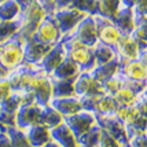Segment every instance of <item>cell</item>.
I'll list each match as a JSON object with an SVG mask.
<instances>
[{
  "label": "cell",
  "instance_id": "obj_1",
  "mask_svg": "<svg viewBox=\"0 0 147 147\" xmlns=\"http://www.w3.org/2000/svg\"><path fill=\"white\" fill-rule=\"evenodd\" d=\"M45 15L47 14L41 3L38 0H30L25 7L21 8V14L17 19L19 24V29L15 36L22 43H26L28 40H30L34 36L40 22L44 19Z\"/></svg>",
  "mask_w": 147,
  "mask_h": 147
},
{
  "label": "cell",
  "instance_id": "obj_2",
  "mask_svg": "<svg viewBox=\"0 0 147 147\" xmlns=\"http://www.w3.org/2000/svg\"><path fill=\"white\" fill-rule=\"evenodd\" d=\"M24 45L17 36L0 44V63L11 71L24 63Z\"/></svg>",
  "mask_w": 147,
  "mask_h": 147
},
{
  "label": "cell",
  "instance_id": "obj_3",
  "mask_svg": "<svg viewBox=\"0 0 147 147\" xmlns=\"http://www.w3.org/2000/svg\"><path fill=\"white\" fill-rule=\"evenodd\" d=\"M26 92H30L34 96V102L40 106L50 105L52 99V81L51 77L45 74L43 70H40L33 76L32 81L29 84Z\"/></svg>",
  "mask_w": 147,
  "mask_h": 147
},
{
  "label": "cell",
  "instance_id": "obj_4",
  "mask_svg": "<svg viewBox=\"0 0 147 147\" xmlns=\"http://www.w3.org/2000/svg\"><path fill=\"white\" fill-rule=\"evenodd\" d=\"M52 17L61 30V34L66 36V34H70L76 29V26L87 17V14L73 7H65V8H58L52 14Z\"/></svg>",
  "mask_w": 147,
  "mask_h": 147
},
{
  "label": "cell",
  "instance_id": "obj_5",
  "mask_svg": "<svg viewBox=\"0 0 147 147\" xmlns=\"http://www.w3.org/2000/svg\"><path fill=\"white\" fill-rule=\"evenodd\" d=\"M38 71V66L34 65L22 63L17 69L10 71V76L7 77L8 83L11 85L14 92H25L32 81L33 76Z\"/></svg>",
  "mask_w": 147,
  "mask_h": 147
},
{
  "label": "cell",
  "instance_id": "obj_6",
  "mask_svg": "<svg viewBox=\"0 0 147 147\" xmlns=\"http://www.w3.org/2000/svg\"><path fill=\"white\" fill-rule=\"evenodd\" d=\"M74 94L77 98H100L105 95L102 84L98 83L90 73L84 71L74 80Z\"/></svg>",
  "mask_w": 147,
  "mask_h": 147
},
{
  "label": "cell",
  "instance_id": "obj_7",
  "mask_svg": "<svg viewBox=\"0 0 147 147\" xmlns=\"http://www.w3.org/2000/svg\"><path fill=\"white\" fill-rule=\"evenodd\" d=\"M33 38L43 43V44L48 45H55L57 43L61 41L62 34H61V30H59V28H58L52 15H45L44 19L40 22Z\"/></svg>",
  "mask_w": 147,
  "mask_h": 147
},
{
  "label": "cell",
  "instance_id": "obj_8",
  "mask_svg": "<svg viewBox=\"0 0 147 147\" xmlns=\"http://www.w3.org/2000/svg\"><path fill=\"white\" fill-rule=\"evenodd\" d=\"M73 38H76L78 43H81L85 47H94L98 41V33L94 21V15H87L85 18L76 26V29L69 34Z\"/></svg>",
  "mask_w": 147,
  "mask_h": 147
},
{
  "label": "cell",
  "instance_id": "obj_9",
  "mask_svg": "<svg viewBox=\"0 0 147 147\" xmlns=\"http://www.w3.org/2000/svg\"><path fill=\"white\" fill-rule=\"evenodd\" d=\"M63 122L69 127L71 132L74 134L77 139L80 136H83L87 131H90L94 125H96V117L94 113L91 111H85L81 110L80 113L73 114L70 117H65Z\"/></svg>",
  "mask_w": 147,
  "mask_h": 147
},
{
  "label": "cell",
  "instance_id": "obj_10",
  "mask_svg": "<svg viewBox=\"0 0 147 147\" xmlns=\"http://www.w3.org/2000/svg\"><path fill=\"white\" fill-rule=\"evenodd\" d=\"M94 21H95L96 33H98V41L114 47L121 37V33L115 28V25L110 19H106L99 15H94Z\"/></svg>",
  "mask_w": 147,
  "mask_h": 147
},
{
  "label": "cell",
  "instance_id": "obj_11",
  "mask_svg": "<svg viewBox=\"0 0 147 147\" xmlns=\"http://www.w3.org/2000/svg\"><path fill=\"white\" fill-rule=\"evenodd\" d=\"M115 52V58L120 62V66L127 63L129 61H135L139 57V47L135 43V40L131 37V34H121L117 44L113 47Z\"/></svg>",
  "mask_w": 147,
  "mask_h": 147
},
{
  "label": "cell",
  "instance_id": "obj_12",
  "mask_svg": "<svg viewBox=\"0 0 147 147\" xmlns=\"http://www.w3.org/2000/svg\"><path fill=\"white\" fill-rule=\"evenodd\" d=\"M41 110L43 106L37 103L21 106L17 111V128L25 131L33 125H38L41 121Z\"/></svg>",
  "mask_w": 147,
  "mask_h": 147
},
{
  "label": "cell",
  "instance_id": "obj_13",
  "mask_svg": "<svg viewBox=\"0 0 147 147\" xmlns=\"http://www.w3.org/2000/svg\"><path fill=\"white\" fill-rule=\"evenodd\" d=\"M96 124L100 127L102 131L107 132L111 135L114 139L120 142L121 144L128 143V136H127V129L125 125L122 124L115 115H109V117H103V115H96Z\"/></svg>",
  "mask_w": 147,
  "mask_h": 147
},
{
  "label": "cell",
  "instance_id": "obj_14",
  "mask_svg": "<svg viewBox=\"0 0 147 147\" xmlns=\"http://www.w3.org/2000/svg\"><path fill=\"white\" fill-rule=\"evenodd\" d=\"M52 47L54 45L43 44V43H40V41L32 37L24 45V63L37 66L41 62V59L45 57V54L50 51Z\"/></svg>",
  "mask_w": 147,
  "mask_h": 147
},
{
  "label": "cell",
  "instance_id": "obj_15",
  "mask_svg": "<svg viewBox=\"0 0 147 147\" xmlns=\"http://www.w3.org/2000/svg\"><path fill=\"white\" fill-rule=\"evenodd\" d=\"M66 57H67V54L65 51L62 43L59 41V43H57L50 51L45 54V57L41 59V62H40L37 66L40 70H43L45 74L50 76L52 71L62 63V61H63Z\"/></svg>",
  "mask_w": 147,
  "mask_h": 147
},
{
  "label": "cell",
  "instance_id": "obj_16",
  "mask_svg": "<svg viewBox=\"0 0 147 147\" xmlns=\"http://www.w3.org/2000/svg\"><path fill=\"white\" fill-rule=\"evenodd\" d=\"M67 57L70 58L71 61L80 67V70L84 71V73H90L96 66L95 58H94L91 47L81 45V47H78L76 50L67 52Z\"/></svg>",
  "mask_w": 147,
  "mask_h": 147
},
{
  "label": "cell",
  "instance_id": "obj_17",
  "mask_svg": "<svg viewBox=\"0 0 147 147\" xmlns=\"http://www.w3.org/2000/svg\"><path fill=\"white\" fill-rule=\"evenodd\" d=\"M111 22L115 25V28L120 30L121 34H131L135 29L134 10L131 7L120 6L117 14L114 15V18L111 19Z\"/></svg>",
  "mask_w": 147,
  "mask_h": 147
},
{
  "label": "cell",
  "instance_id": "obj_18",
  "mask_svg": "<svg viewBox=\"0 0 147 147\" xmlns=\"http://www.w3.org/2000/svg\"><path fill=\"white\" fill-rule=\"evenodd\" d=\"M52 107L58 110L61 114L65 117H70L73 114H77L83 110L80 98L77 96H70V98H54L50 102Z\"/></svg>",
  "mask_w": 147,
  "mask_h": 147
},
{
  "label": "cell",
  "instance_id": "obj_19",
  "mask_svg": "<svg viewBox=\"0 0 147 147\" xmlns=\"http://www.w3.org/2000/svg\"><path fill=\"white\" fill-rule=\"evenodd\" d=\"M120 73L124 78L132 81H147V67H144L139 59L129 61L124 63L120 69Z\"/></svg>",
  "mask_w": 147,
  "mask_h": 147
},
{
  "label": "cell",
  "instance_id": "obj_20",
  "mask_svg": "<svg viewBox=\"0 0 147 147\" xmlns=\"http://www.w3.org/2000/svg\"><path fill=\"white\" fill-rule=\"evenodd\" d=\"M25 134L32 147H41L52 140L51 129H48L47 127L41 125V124L33 125L30 128L25 129Z\"/></svg>",
  "mask_w": 147,
  "mask_h": 147
},
{
  "label": "cell",
  "instance_id": "obj_21",
  "mask_svg": "<svg viewBox=\"0 0 147 147\" xmlns=\"http://www.w3.org/2000/svg\"><path fill=\"white\" fill-rule=\"evenodd\" d=\"M51 138L61 147H80L78 140L66 124H61L57 128L51 129Z\"/></svg>",
  "mask_w": 147,
  "mask_h": 147
},
{
  "label": "cell",
  "instance_id": "obj_22",
  "mask_svg": "<svg viewBox=\"0 0 147 147\" xmlns=\"http://www.w3.org/2000/svg\"><path fill=\"white\" fill-rule=\"evenodd\" d=\"M80 73H81L80 67L69 57H66L62 61V63L50 74V77L54 80H74Z\"/></svg>",
  "mask_w": 147,
  "mask_h": 147
},
{
  "label": "cell",
  "instance_id": "obj_23",
  "mask_svg": "<svg viewBox=\"0 0 147 147\" xmlns=\"http://www.w3.org/2000/svg\"><path fill=\"white\" fill-rule=\"evenodd\" d=\"M120 69H121L120 62L117 61V58H114L113 61H110V62H107V63H103V65H98V66H95V67L90 71V74L95 78L98 83L102 84L103 81H106L109 77L117 74V73L120 71Z\"/></svg>",
  "mask_w": 147,
  "mask_h": 147
},
{
  "label": "cell",
  "instance_id": "obj_24",
  "mask_svg": "<svg viewBox=\"0 0 147 147\" xmlns=\"http://www.w3.org/2000/svg\"><path fill=\"white\" fill-rule=\"evenodd\" d=\"M63 115L61 114L58 110H55L51 105H47V106H43V110H41V121L40 124L47 127L48 129H54L57 128L58 125L63 124Z\"/></svg>",
  "mask_w": 147,
  "mask_h": 147
},
{
  "label": "cell",
  "instance_id": "obj_25",
  "mask_svg": "<svg viewBox=\"0 0 147 147\" xmlns=\"http://www.w3.org/2000/svg\"><path fill=\"white\" fill-rule=\"evenodd\" d=\"M74 80H54V78H51L52 99L54 98H70V96H76V94H74Z\"/></svg>",
  "mask_w": 147,
  "mask_h": 147
},
{
  "label": "cell",
  "instance_id": "obj_26",
  "mask_svg": "<svg viewBox=\"0 0 147 147\" xmlns=\"http://www.w3.org/2000/svg\"><path fill=\"white\" fill-rule=\"evenodd\" d=\"M120 6H121V0H96L95 15H99V17L111 21L117 14Z\"/></svg>",
  "mask_w": 147,
  "mask_h": 147
},
{
  "label": "cell",
  "instance_id": "obj_27",
  "mask_svg": "<svg viewBox=\"0 0 147 147\" xmlns=\"http://www.w3.org/2000/svg\"><path fill=\"white\" fill-rule=\"evenodd\" d=\"M92 54H94V58H95L96 66L107 63V62L113 61L115 58L114 48L107 44H103L100 41H96V44L92 47Z\"/></svg>",
  "mask_w": 147,
  "mask_h": 147
},
{
  "label": "cell",
  "instance_id": "obj_28",
  "mask_svg": "<svg viewBox=\"0 0 147 147\" xmlns=\"http://www.w3.org/2000/svg\"><path fill=\"white\" fill-rule=\"evenodd\" d=\"M117 109H118V105H117L114 98L111 95H103L96 102L95 114L103 115V117H109V115H114Z\"/></svg>",
  "mask_w": 147,
  "mask_h": 147
},
{
  "label": "cell",
  "instance_id": "obj_29",
  "mask_svg": "<svg viewBox=\"0 0 147 147\" xmlns=\"http://www.w3.org/2000/svg\"><path fill=\"white\" fill-rule=\"evenodd\" d=\"M113 98L115 99V102L120 107H132V106H135L139 95L131 88H128L127 85H122L121 88L113 95Z\"/></svg>",
  "mask_w": 147,
  "mask_h": 147
},
{
  "label": "cell",
  "instance_id": "obj_30",
  "mask_svg": "<svg viewBox=\"0 0 147 147\" xmlns=\"http://www.w3.org/2000/svg\"><path fill=\"white\" fill-rule=\"evenodd\" d=\"M21 14V6L15 0H6L0 3V21H15Z\"/></svg>",
  "mask_w": 147,
  "mask_h": 147
},
{
  "label": "cell",
  "instance_id": "obj_31",
  "mask_svg": "<svg viewBox=\"0 0 147 147\" xmlns=\"http://www.w3.org/2000/svg\"><path fill=\"white\" fill-rule=\"evenodd\" d=\"M100 135H102V129L96 124L90 131H87L83 136H80L77 140H78L80 147H99Z\"/></svg>",
  "mask_w": 147,
  "mask_h": 147
},
{
  "label": "cell",
  "instance_id": "obj_32",
  "mask_svg": "<svg viewBox=\"0 0 147 147\" xmlns=\"http://www.w3.org/2000/svg\"><path fill=\"white\" fill-rule=\"evenodd\" d=\"M131 37L135 40L140 51L147 48V24L144 21H135V29L131 33Z\"/></svg>",
  "mask_w": 147,
  "mask_h": 147
},
{
  "label": "cell",
  "instance_id": "obj_33",
  "mask_svg": "<svg viewBox=\"0 0 147 147\" xmlns=\"http://www.w3.org/2000/svg\"><path fill=\"white\" fill-rule=\"evenodd\" d=\"M6 132L8 135V138H10L11 147H32L29 140H28V138H26V134L24 129L13 127V128L6 129Z\"/></svg>",
  "mask_w": 147,
  "mask_h": 147
},
{
  "label": "cell",
  "instance_id": "obj_34",
  "mask_svg": "<svg viewBox=\"0 0 147 147\" xmlns=\"http://www.w3.org/2000/svg\"><path fill=\"white\" fill-rule=\"evenodd\" d=\"M127 129V136L128 140H131L135 136H139L142 134H147V120L143 118L142 115H139L134 122H131L129 125H125Z\"/></svg>",
  "mask_w": 147,
  "mask_h": 147
},
{
  "label": "cell",
  "instance_id": "obj_35",
  "mask_svg": "<svg viewBox=\"0 0 147 147\" xmlns=\"http://www.w3.org/2000/svg\"><path fill=\"white\" fill-rule=\"evenodd\" d=\"M122 85H124V77H122L121 73L118 71L117 74L109 77L106 81H103V83H102V88H103L105 95H111V96H113L117 91L121 88Z\"/></svg>",
  "mask_w": 147,
  "mask_h": 147
},
{
  "label": "cell",
  "instance_id": "obj_36",
  "mask_svg": "<svg viewBox=\"0 0 147 147\" xmlns=\"http://www.w3.org/2000/svg\"><path fill=\"white\" fill-rule=\"evenodd\" d=\"M19 29V24L18 21H8V22H4V21H0V44L7 41L8 38L14 37L17 32Z\"/></svg>",
  "mask_w": 147,
  "mask_h": 147
},
{
  "label": "cell",
  "instance_id": "obj_37",
  "mask_svg": "<svg viewBox=\"0 0 147 147\" xmlns=\"http://www.w3.org/2000/svg\"><path fill=\"white\" fill-rule=\"evenodd\" d=\"M114 115L124 125H129L131 122H134L139 117V113H138L135 106H132V107H120L118 106V109H117Z\"/></svg>",
  "mask_w": 147,
  "mask_h": 147
},
{
  "label": "cell",
  "instance_id": "obj_38",
  "mask_svg": "<svg viewBox=\"0 0 147 147\" xmlns=\"http://www.w3.org/2000/svg\"><path fill=\"white\" fill-rule=\"evenodd\" d=\"M69 7L77 8L87 15H95L96 13V0H73Z\"/></svg>",
  "mask_w": 147,
  "mask_h": 147
},
{
  "label": "cell",
  "instance_id": "obj_39",
  "mask_svg": "<svg viewBox=\"0 0 147 147\" xmlns=\"http://www.w3.org/2000/svg\"><path fill=\"white\" fill-rule=\"evenodd\" d=\"M0 125L4 129L17 127V113H10L0 110Z\"/></svg>",
  "mask_w": 147,
  "mask_h": 147
},
{
  "label": "cell",
  "instance_id": "obj_40",
  "mask_svg": "<svg viewBox=\"0 0 147 147\" xmlns=\"http://www.w3.org/2000/svg\"><path fill=\"white\" fill-rule=\"evenodd\" d=\"M135 15V21L147 18V0H138L136 4L132 7Z\"/></svg>",
  "mask_w": 147,
  "mask_h": 147
},
{
  "label": "cell",
  "instance_id": "obj_41",
  "mask_svg": "<svg viewBox=\"0 0 147 147\" xmlns=\"http://www.w3.org/2000/svg\"><path fill=\"white\" fill-rule=\"evenodd\" d=\"M99 147H122V144L117 140V139H114L111 135H109L107 132L102 131L100 142H99Z\"/></svg>",
  "mask_w": 147,
  "mask_h": 147
},
{
  "label": "cell",
  "instance_id": "obj_42",
  "mask_svg": "<svg viewBox=\"0 0 147 147\" xmlns=\"http://www.w3.org/2000/svg\"><path fill=\"white\" fill-rule=\"evenodd\" d=\"M135 107H136V110H138L139 115H142L143 118H146L147 120V92L146 91L139 95L138 100H136V103H135Z\"/></svg>",
  "mask_w": 147,
  "mask_h": 147
},
{
  "label": "cell",
  "instance_id": "obj_43",
  "mask_svg": "<svg viewBox=\"0 0 147 147\" xmlns=\"http://www.w3.org/2000/svg\"><path fill=\"white\" fill-rule=\"evenodd\" d=\"M13 92L14 91L7 78L6 80H0V102H3L4 99H7Z\"/></svg>",
  "mask_w": 147,
  "mask_h": 147
},
{
  "label": "cell",
  "instance_id": "obj_44",
  "mask_svg": "<svg viewBox=\"0 0 147 147\" xmlns=\"http://www.w3.org/2000/svg\"><path fill=\"white\" fill-rule=\"evenodd\" d=\"M131 146L132 147H147V134H142L139 136H135L131 140Z\"/></svg>",
  "mask_w": 147,
  "mask_h": 147
},
{
  "label": "cell",
  "instance_id": "obj_45",
  "mask_svg": "<svg viewBox=\"0 0 147 147\" xmlns=\"http://www.w3.org/2000/svg\"><path fill=\"white\" fill-rule=\"evenodd\" d=\"M0 147H11V142L7 132H1L0 134Z\"/></svg>",
  "mask_w": 147,
  "mask_h": 147
},
{
  "label": "cell",
  "instance_id": "obj_46",
  "mask_svg": "<svg viewBox=\"0 0 147 147\" xmlns=\"http://www.w3.org/2000/svg\"><path fill=\"white\" fill-rule=\"evenodd\" d=\"M57 8H65V7H69L73 3V0H54Z\"/></svg>",
  "mask_w": 147,
  "mask_h": 147
},
{
  "label": "cell",
  "instance_id": "obj_47",
  "mask_svg": "<svg viewBox=\"0 0 147 147\" xmlns=\"http://www.w3.org/2000/svg\"><path fill=\"white\" fill-rule=\"evenodd\" d=\"M138 59L142 62V65L144 66V67H147V48H144V50H142L140 52H139V57H138Z\"/></svg>",
  "mask_w": 147,
  "mask_h": 147
},
{
  "label": "cell",
  "instance_id": "obj_48",
  "mask_svg": "<svg viewBox=\"0 0 147 147\" xmlns=\"http://www.w3.org/2000/svg\"><path fill=\"white\" fill-rule=\"evenodd\" d=\"M8 76H10V70L0 63V80H6Z\"/></svg>",
  "mask_w": 147,
  "mask_h": 147
},
{
  "label": "cell",
  "instance_id": "obj_49",
  "mask_svg": "<svg viewBox=\"0 0 147 147\" xmlns=\"http://www.w3.org/2000/svg\"><path fill=\"white\" fill-rule=\"evenodd\" d=\"M136 1L138 0H121V6H125V7H132L136 4Z\"/></svg>",
  "mask_w": 147,
  "mask_h": 147
},
{
  "label": "cell",
  "instance_id": "obj_50",
  "mask_svg": "<svg viewBox=\"0 0 147 147\" xmlns=\"http://www.w3.org/2000/svg\"><path fill=\"white\" fill-rule=\"evenodd\" d=\"M41 147H61V146L55 140H51L50 143H47V144H44V146H41Z\"/></svg>",
  "mask_w": 147,
  "mask_h": 147
},
{
  "label": "cell",
  "instance_id": "obj_51",
  "mask_svg": "<svg viewBox=\"0 0 147 147\" xmlns=\"http://www.w3.org/2000/svg\"><path fill=\"white\" fill-rule=\"evenodd\" d=\"M15 1H17L19 6H21V8H22V7H25L26 4H28V3L30 1V0H15Z\"/></svg>",
  "mask_w": 147,
  "mask_h": 147
},
{
  "label": "cell",
  "instance_id": "obj_52",
  "mask_svg": "<svg viewBox=\"0 0 147 147\" xmlns=\"http://www.w3.org/2000/svg\"><path fill=\"white\" fill-rule=\"evenodd\" d=\"M122 147H132V146H131V143H129V142H128V143H125V144H122Z\"/></svg>",
  "mask_w": 147,
  "mask_h": 147
},
{
  "label": "cell",
  "instance_id": "obj_53",
  "mask_svg": "<svg viewBox=\"0 0 147 147\" xmlns=\"http://www.w3.org/2000/svg\"><path fill=\"white\" fill-rule=\"evenodd\" d=\"M40 3H47V1H51V0H38Z\"/></svg>",
  "mask_w": 147,
  "mask_h": 147
},
{
  "label": "cell",
  "instance_id": "obj_54",
  "mask_svg": "<svg viewBox=\"0 0 147 147\" xmlns=\"http://www.w3.org/2000/svg\"><path fill=\"white\" fill-rule=\"evenodd\" d=\"M0 132H6V129L3 128V127H1V125H0Z\"/></svg>",
  "mask_w": 147,
  "mask_h": 147
},
{
  "label": "cell",
  "instance_id": "obj_55",
  "mask_svg": "<svg viewBox=\"0 0 147 147\" xmlns=\"http://www.w3.org/2000/svg\"><path fill=\"white\" fill-rule=\"evenodd\" d=\"M139 21H144V22L147 24V18H144V19H139Z\"/></svg>",
  "mask_w": 147,
  "mask_h": 147
},
{
  "label": "cell",
  "instance_id": "obj_56",
  "mask_svg": "<svg viewBox=\"0 0 147 147\" xmlns=\"http://www.w3.org/2000/svg\"><path fill=\"white\" fill-rule=\"evenodd\" d=\"M3 1H6V0H0V3H3Z\"/></svg>",
  "mask_w": 147,
  "mask_h": 147
},
{
  "label": "cell",
  "instance_id": "obj_57",
  "mask_svg": "<svg viewBox=\"0 0 147 147\" xmlns=\"http://www.w3.org/2000/svg\"><path fill=\"white\" fill-rule=\"evenodd\" d=\"M146 92H147V88H146Z\"/></svg>",
  "mask_w": 147,
  "mask_h": 147
},
{
  "label": "cell",
  "instance_id": "obj_58",
  "mask_svg": "<svg viewBox=\"0 0 147 147\" xmlns=\"http://www.w3.org/2000/svg\"><path fill=\"white\" fill-rule=\"evenodd\" d=\"M0 134H1V132H0Z\"/></svg>",
  "mask_w": 147,
  "mask_h": 147
}]
</instances>
